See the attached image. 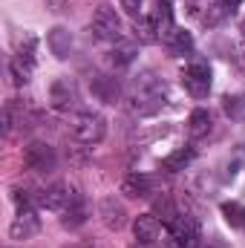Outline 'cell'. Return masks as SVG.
Wrapping results in <instances>:
<instances>
[{
	"mask_svg": "<svg viewBox=\"0 0 245 248\" xmlns=\"http://www.w3.org/2000/svg\"><path fill=\"white\" fill-rule=\"evenodd\" d=\"M243 32H245V17H243Z\"/></svg>",
	"mask_w": 245,
	"mask_h": 248,
	"instance_id": "cell-30",
	"label": "cell"
},
{
	"mask_svg": "<svg viewBox=\"0 0 245 248\" xmlns=\"http://www.w3.org/2000/svg\"><path fill=\"white\" fill-rule=\"evenodd\" d=\"M32 66H35V63H26L23 58H17V55H15V58L9 61L12 81H15V84H26V81H29V75H32Z\"/></svg>",
	"mask_w": 245,
	"mask_h": 248,
	"instance_id": "cell-21",
	"label": "cell"
},
{
	"mask_svg": "<svg viewBox=\"0 0 245 248\" xmlns=\"http://www.w3.org/2000/svg\"><path fill=\"white\" fill-rule=\"evenodd\" d=\"M222 214H225V222H228V225L243 228V217H245L243 205H237V202H225V205H222Z\"/></svg>",
	"mask_w": 245,
	"mask_h": 248,
	"instance_id": "cell-24",
	"label": "cell"
},
{
	"mask_svg": "<svg viewBox=\"0 0 245 248\" xmlns=\"http://www.w3.org/2000/svg\"><path fill=\"white\" fill-rule=\"evenodd\" d=\"M23 162H26V168L35 170V173H49V170L55 168L58 156H55V147H52V144H46V141H32V144L23 150Z\"/></svg>",
	"mask_w": 245,
	"mask_h": 248,
	"instance_id": "cell-5",
	"label": "cell"
},
{
	"mask_svg": "<svg viewBox=\"0 0 245 248\" xmlns=\"http://www.w3.org/2000/svg\"><path fill=\"white\" fill-rule=\"evenodd\" d=\"M133 58H136V46L133 44H119L110 52V61L116 63V66H127V63H133Z\"/></svg>",
	"mask_w": 245,
	"mask_h": 248,
	"instance_id": "cell-22",
	"label": "cell"
},
{
	"mask_svg": "<svg viewBox=\"0 0 245 248\" xmlns=\"http://www.w3.org/2000/svg\"><path fill=\"white\" fill-rule=\"evenodd\" d=\"M168 240L173 248H199V225L190 217H176L168 225Z\"/></svg>",
	"mask_w": 245,
	"mask_h": 248,
	"instance_id": "cell-4",
	"label": "cell"
},
{
	"mask_svg": "<svg viewBox=\"0 0 245 248\" xmlns=\"http://www.w3.org/2000/svg\"><path fill=\"white\" fill-rule=\"evenodd\" d=\"M240 101H243V98H231V95H228V98H225V113H228V116H240Z\"/></svg>",
	"mask_w": 245,
	"mask_h": 248,
	"instance_id": "cell-26",
	"label": "cell"
},
{
	"mask_svg": "<svg viewBox=\"0 0 245 248\" xmlns=\"http://www.w3.org/2000/svg\"><path fill=\"white\" fill-rule=\"evenodd\" d=\"M35 199H41V196H35L29 187H17V190H15V202H17V208H20V211H29Z\"/></svg>",
	"mask_w": 245,
	"mask_h": 248,
	"instance_id": "cell-25",
	"label": "cell"
},
{
	"mask_svg": "<svg viewBox=\"0 0 245 248\" xmlns=\"http://www.w3.org/2000/svg\"><path fill=\"white\" fill-rule=\"evenodd\" d=\"M72 136L84 144H98L107 136V122L101 113H78L72 124Z\"/></svg>",
	"mask_w": 245,
	"mask_h": 248,
	"instance_id": "cell-2",
	"label": "cell"
},
{
	"mask_svg": "<svg viewBox=\"0 0 245 248\" xmlns=\"http://www.w3.org/2000/svg\"><path fill=\"white\" fill-rule=\"evenodd\" d=\"M46 211H66V205L72 202V190L63 185V182H55V185H49L46 190H41V199H38Z\"/></svg>",
	"mask_w": 245,
	"mask_h": 248,
	"instance_id": "cell-9",
	"label": "cell"
},
{
	"mask_svg": "<svg viewBox=\"0 0 245 248\" xmlns=\"http://www.w3.org/2000/svg\"><path fill=\"white\" fill-rule=\"evenodd\" d=\"M153 176H147V173H130V176H124L122 182V193L127 196H133V199H147L150 193H153Z\"/></svg>",
	"mask_w": 245,
	"mask_h": 248,
	"instance_id": "cell-12",
	"label": "cell"
},
{
	"mask_svg": "<svg viewBox=\"0 0 245 248\" xmlns=\"http://www.w3.org/2000/svg\"><path fill=\"white\" fill-rule=\"evenodd\" d=\"M122 9L127 15H138V9H141V0H122Z\"/></svg>",
	"mask_w": 245,
	"mask_h": 248,
	"instance_id": "cell-27",
	"label": "cell"
},
{
	"mask_svg": "<svg viewBox=\"0 0 245 248\" xmlns=\"http://www.w3.org/2000/svg\"><path fill=\"white\" fill-rule=\"evenodd\" d=\"M147 17H150V23L159 29V35H165L168 29H173V9H170V0H156Z\"/></svg>",
	"mask_w": 245,
	"mask_h": 248,
	"instance_id": "cell-14",
	"label": "cell"
},
{
	"mask_svg": "<svg viewBox=\"0 0 245 248\" xmlns=\"http://www.w3.org/2000/svg\"><path fill=\"white\" fill-rule=\"evenodd\" d=\"M133 234H136V240L141 246H153L159 240V234H162V219L156 214H141L133 222Z\"/></svg>",
	"mask_w": 245,
	"mask_h": 248,
	"instance_id": "cell-8",
	"label": "cell"
},
{
	"mask_svg": "<svg viewBox=\"0 0 245 248\" xmlns=\"http://www.w3.org/2000/svg\"><path fill=\"white\" fill-rule=\"evenodd\" d=\"M136 32H138V41H141V44H153V41H162V35H159V29L150 23V17L138 20V23H136Z\"/></svg>",
	"mask_w": 245,
	"mask_h": 248,
	"instance_id": "cell-23",
	"label": "cell"
},
{
	"mask_svg": "<svg viewBox=\"0 0 245 248\" xmlns=\"http://www.w3.org/2000/svg\"><path fill=\"white\" fill-rule=\"evenodd\" d=\"M165 104V84L153 75V72H144L133 81V90H130V107L133 113L138 116H153L159 113Z\"/></svg>",
	"mask_w": 245,
	"mask_h": 248,
	"instance_id": "cell-1",
	"label": "cell"
},
{
	"mask_svg": "<svg viewBox=\"0 0 245 248\" xmlns=\"http://www.w3.org/2000/svg\"><path fill=\"white\" fill-rule=\"evenodd\" d=\"M46 44H49V49H52L55 58H66V55L72 52V35H69L63 26H55V29L49 32Z\"/></svg>",
	"mask_w": 245,
	"mask_h": 248,
	"instance_id": "cell-18",
	"label": "cell"
},
{
	"mask_svg": "<svg viewBox=\"0 0 245 248\" xmlns=\"http://www.w3.org/2000/svg\"><path fill=\"white\" fill-rule=\"evenodd\" d=\"M84 222H87V202L78 193H72V202L63 211V225L66 228H81Z\"/></svg>",
	"mask_w": 245,
	"mask_h": 248,
	"instance_id": "cell-17",
	"label": "cell"
},
{
	"mask_svg": "<svg viewBox=\"0 0 245 248\" xmlns=\"http://www.w3.org/2000/svg\"><path fill=\"white\" fill-rule=\"evenodd\" d=\"M75 101H78V90H75V81H69V78H58V81H52V87H49V104L55 107V110H72L75 107Z\"/></svg>",
	"mask_w": 245,
	"mask_h": 248,
	"instance_id": "cell-7",
	"label": "cell"
},
{
	"mask_svg": "<svg viewBox=\"0 0 245 248\" xmlns=\"http://www.w3.org/2000/svg\"><path fill=\"white\" fill-rule=\"evenodd\" d=\"M92 93H95L101 101H116V98H119V84H116V78L98 75V78L92 81Z\"/></svg>",
	"mask_w": 245,
	"mask_h": 248,
	"instance_id": "cell-19",
	"label": "cell"
},
{
	"mask_svg": "<svg viewBox=\"0 0 245 248\" xmlns=\"http://www.w3.org/2000/svg\"><path fill=\"white\" fill-rule=\"evenodd\" d=\"M98 214H101V222H104L107 228H113V231L124 228V222H127V211H124L122 202H116V196H107V199H101V205H98Z\"/></svg>",
	"mask_w": 245,
	"mask_h": 248,
	"instance_id": "cell-10",
	"label": "cell"
},
{
	"mask_svg": "<svg viewBox=\"0 0 245 248\" xmlns=\"http://www.w3.org/2000/svg\"><path fill=\"white\" fill-rule=\"evenodd\" d=\"M92 32L101 41H119L122 38V20L113 6H98L92 15Z\"/></svg>",
	"mask_w": 245,
	"mask_h": 248,
	"instance_id": "cell-6",
	"label": "cell"
},
{
	"mask_svg": "<svg viewBox=\"0 0 245 248\" xmlns=\"http://www.w3.org/2000/svg\"><path fill=\"white\" fill-rule=\"evenodd\" d=\"M193 159H196V150H193L190 144H184V147L173 150L170 156L162 159V170H168V173H179V170H184Z\"/></svg>",
	"mask_w": 245,
	"mask_h": 248,
	"instance_id": "cell-15",
	"label": "cell"
},
{
	"mask_svg": "<svg viewBox=\"0 0 245 248\" xmlns=\"http://www.w3.org/2000/svg\"><path fill=\"white\" fill-rule=\"evenodd\" d=\"M211 127H214V119H211V113H208L205 107H199V110L190 113V119H187V133H190V139H205V136L211 133Z\"/></svg>",
	"mask_w": 245,
	"mask_h": 248,
	"instance_id": "cell-16",
	"label": "cell"
},
{
	"mask_svg": "<svg viewBox=\"0 0 245 248\" xmlns=\"http://www.w3.org/2000/svg\"><path fill=\"white\" fill-rule=\"evenodd\" d=\"M240 3H243V0H219V6H222V9H237Z\"/></svg>",
	"mask_w": 245,
	"mask_h": 248,
	"instance_id": "cell-28",
	"label": "cell"
},
{
	"mask_svg": "<svg viewBox=\"0 0 245 248\" xmlns=\"http://www.w3.org/2000/svg\"><path fill=\"white\" fill-rule=\"evenodd\" d=\"M243 231H245V217H243Z\"/></svg>",
	"mask_w": 245,
	"mask_h": 248,
	"instance_id": "cell-29",
	"label": "cell"
},
{
	"mask_svg": "<svg viewBox=\"0 0 245 248\" xmlns=\"http://www.w3.org/2000/svg\"><path fill=\"white\" fill-rule=\"evenodd\" d=\"M153 214L165 222V225H170L176 217H179V211H176V205L168 199V196H162V199H156V205H153Z\"/></svg>",
	"mask_w": 245,
	"mask_h": 248,
	"instance_id": "cell-20",
	"label": "cell"
},
{
	"mask_svg": "<svg viewBox=\"0 0 245 248\" xmlns=\"http://www.w3.org/2000/svg\"><path fill=\"white\" fill-rule=\"evenodd\" d=\"M182 87L193 98H205L211 93V66L205 61H193L182 69Z\"/></svg>",
	"mask_w": 245,
	"mask_h": 248,
	"instance_id": "cell-3",
	"label": "cell"
},
{
	"mask_svg": "<svg viewBox=\"0 0 245 248\" xmlns=\"http://www.w3.org/2000/svg\"><path fill=\"white\" fill-rule=\"evenodd\" d=\"M38 231H41V222H38V217H35V211H32V208H29V211H20V214H17V219H15V222H12V228H9L12 240H32Z\"/></svg>",
	"mask_w": 245,
	"mask_h": 248,
	"instance_id": "cell-11",
	"label": "cell"
},
{
	"mask_svg": "<svg viewBox=\"0 0 245 248\" xmlns=\"http://www.w3.org/2000/svg\"><path fill=\"white\" fill-rule=\"evenodd\" d=\"M162 44H165L173 55H187V52L193 49V35H190L187 29L173 26V29H168V32L162 35Z\"/></svg>",
	"mask_w": 245,
	"mask_h": 248,
	"instance_id": "cell-13",
	"label": "cell"
}]
</instances>
